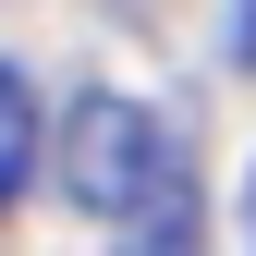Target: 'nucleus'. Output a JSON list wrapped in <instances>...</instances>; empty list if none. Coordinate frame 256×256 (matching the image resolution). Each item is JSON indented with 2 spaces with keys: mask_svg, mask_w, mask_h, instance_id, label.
Segmentation results:
<instances>
[{
  "mask_svg": "<svg viewBox=\"0 0 256 256\" xmlns=\"http://www.w3.org/2000/svg\"><path fill=\"white\" fill-rule=\"evenodd\" d=\"M171 158H183V146L158 134L146 98H74V122H61V196H74L86 220H122Z\"/></svg>",
  "mask_w": 256,
  "mask_h": 256,
  "instance_id": "1",
  "label": "nucleus"
},
{
  "mask_svg": "<svg viewBox=\"0 0 256 256\" xmlns=\"http://www.w3.org/2000/svg\"><path fill=\"white\" fill-rule=\"evenodd\" d=\"M110 256H208V220H196V171H183V158H171V171H158L146 196L110 220Z\"/></svg>",
  "mask_w": 256,
  "mask_h": 256,
  "instance_id": "2",
  "label": "nucleus"
},
{
  "mask_svg": "<svg viewBox=\"0 0 256 256\" xmlns=\"http://www.w3.org/2000/svg\"><path fill=\"white\" fill-rule=\"evenodd\" d=\"M49 183V110H37V74H0V196H37Z\"/></svg>",
  "mask_w": 256,
  "mask_h": 256,
  "instance_id": "3",
  "label": "nucleus"
},
{
  "mask_svg": "<svg viewBox=\"0 0 256 256\" xmlns=\"http://www.w3.org/2000/svg\"><path fill=\"white\" fill-rule=\"evenodd\" d=\"M232 61H244V74H256V0H244V12H232Z\"/></svg>",
  "mask_w": 256,
  "mask_h": 256,
  "instance_id": "4",
  "label": "nucleus"
},
{
  "mask_svg": "<svg viewBox=\"0 0 256 256\" xmlns=\"http://www.w3.org/2000/svg\"><path fill=\"white\" fill-rule=\"evenodd\" d=\"M244 232H256V183H244Z\"/></svg>",
  "mask_w": 256,
  "mask_h": 256,
  "instance_id": "5",
  "label": "nucleus"
}]
</instances>
